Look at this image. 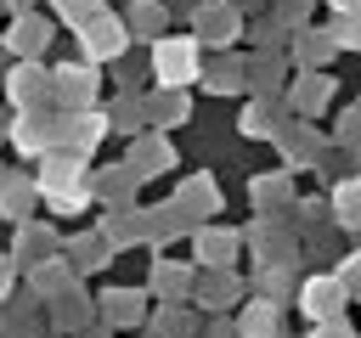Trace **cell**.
Segmentation results:
<instances>
[{"label": "cell", "instance_id": "cell-13", "mask_svg": "<svg viewBox=\"0 0 361 338\" xmlns=\"http://www.w3.org/2000/svg\"><path fill=\"white\" fill-rule=\"evenodd\" d=\"M197 248H203V259H209V265H220V259H231V237H220V231H209V237H203Z\"/></svg>", "mask_w": 361, "mask_h": 338}, {"label": "cell", "instance_id": "cell-1", "mask_svg": "<svg viewBox=\"0 0 361 338\" xmlns=\"http://www.w3.org/2000/svg\"><path fill=\"white\" fill-rule=\"evenodd\" d=\"M152 68H158V84H169V90L192 84L197 79V39H158Z\"/></svg>", "mask_w": 361, "mask_h": 338}, {"label": "cell", "instance_id": "cell-19", "mask_svg": "<svg viewBox=\"0 0 361 338\" xmlns=\"http://www.w3.org/2000/svg\"><path fill=\"white\" fill-rule=\"evenodd\" d=\"M11 6H28V0H11Z\"/></svg>", "mask_w": 361, "mask_h": 338}, {"label": "cell", "instance_id": "cell-18", "mask_svg": "<svg viewBox=\"0 0 361 338\" xmlns=\"http://www.w3.org/2000/svg\"><path fill=\"white\" fill-rule=\"evenodd\" d=\"M6 282H11V259L0 254V293H6Z\"/></svg>", "mask_w": 361, "mask_h": 338}, {"label": "cell", "instance_id": "cell-9", "mask_svg": "<svg viewBox=\"0 0 361 338\" xmlns=\"http://www.w3.org/2000/svg\"><path fill=\"white\" fill-rule=\"evenodd\" d=\"M333 203H338V220H344V225H361V180L338 186V197H333Z\"/></svg>", "mask_w": 361, "mask_h": 338}, {"label": "cell", "instance_id": "cell-17", "mask_svg": "<svg viewBox=\"0 0 361 338\" xmlns=\"http://www.w3.org/2000/svg\"><path fill=\"white\" fill-rule=\"evenodd\" d=\"M316 338H350V332H344V327H338V321H327V327H322V332H316Z\"/></svg>", "mask_w": 361, "mask_h": 338}, {"label": "cell", "instance_id": "cell-5", "mask_svg": "<svg viewBox=\"0 0 361 338\" xmlns=\"http://www.w3.org/2000/svg\"><path fill=\"white\" fill-rule=\"evenodd\" d=\"M11 141H17L23 152H39V146H51V141H56V130H51V124H34V113H28V118L11 130Z\"/></svg>", "mask_w": 361, "mask_h": 338}, {"label": "cell", "instance_id": "cell-15", "mask_svg": "<svg viewBox=\"0 0 361 338\" xmlns=\"http://www.w3.org/2000/svg\"><path fill=\"white\" fill-rule=\"evenodd\" d=\"M338 45H361V23H355V17L338 23Z\"/></svg>", "mask_w": 361, "mask_h": 338}, {"label": "cell", "instance_id": "cell-16", "mask_svg": "<svg viewBox=\"0 0 361 338\" xmlns=\"http://www.w3.org/2000/svg\"><path fill=\"white\" fill-rule=\"evenodd\" d=\"M327 6H333V11H344V17H355V11H361V0H327Z\"/></svg>", "mask_w": 361, "mask_h": 338}, {"label": "cell", "instance_id": "cell-2", "mask_svg": "<svg viewBox=\"0 0 361 338\" xmlns=\"http://www.w3.org/2000/svg\"><path fill=\"white\" fill-rule=\"evenodd\" d=\"M79 34H85V51H90V56H118V51H124V23H118V17H107V11H102V17H90Z\"/></svg>", "mask_w": 361, "mask_h": 338}, {"label": "cell", "instance_id": "cell-14", "mask_svg": "<svg viewBox=\"0 0 361 338\" xmlns=\"http://www.w3.org/2000/svg\"><path fill=\"white\" fill-rule=\"evenodd\" d=\"M73 254H79V265H102V259H107V248H102V242H79Z\"/></svg>", "mask_w": 361, "mask_h": 338}, {"label": "cell", "instance_id": "cell-6", "mask_svg": "<svg viewBox=\"0 0 361 338\" xmlns=\"http://www.w3.org/2000/svg\"><path fill=\"white\" fill-rule=\"evenodd\" d=\"M45 163H51V169L39 175V186L56 192V186H73V180H79V158H73V152H56V158H45Z\"/></svg>", "mask_w": 361, "mask_h": 338}, {"label": "cell", "instance_id": "cell-4", "mask_svg": "<svg viewBox=\"0 0 361 338\" xmlns=\"http://www.w3.org/2000/svg\"><path fill=\"white\" fill-rule=\"evenodd\" d=\"M56 90H62V96H68V101H85V96H90V90H96V73H90V68H79V62H73V68H62V79H56Z\"/></svg>", "mask_w": 361, "mask_h": 338}, {"label": "cell", "instance_id": "cell-3", "mask_svg": "<svg viewBox=\"0 0 361 338\" xmlns=\"http://www.w3.org/2000/svg\"><path fill=\"white\" fill-rule=\"evenodd\" d=\"M305 315L333 321L338 315V282H305Z\"/></svg>", "mask_w": 361, "mask_h": 338}, {"label": "cell", "instance_id": "cell-11", "mask_svg": "<svg viewBox=\"0 0 361 338\" xmlns=\"http://www.w3.org/2000/svg\"><path fill=\"white\" fill-rule=\"evenodd\" d=\"M45 84H39V68H17V79H11V96L17 101H28V96H39Z\"/></svg>", "mask_w": 361, "mask_h": 338}, {"label": "cell", "instance_id": "cell-12", "mask_svg": "<svg viewBox=\"0 0 361 338\" xmlns=\"http://www.w3.org/2000/svg\"><path fill=\"white\" fill-rule=\"evenodd\" d=\"M96 6H102V0H56V11H62V17H73V23H79V28H85V23H90V17H102V11H96Z\"/></svg>", "mask_w": 361, "mask_h": 338}, {"label": "cell", "instance_id": "cell-8", "mask_svg": "<svg viewBox=\"0 0 361 338\" xmlns=\"http://www.w3.org/2000/svg\"><path fill=\"white\" fill-rule=\"evenodd\" d=\"M197 23H203V39H214V45L237 34V11H203Z\"/></svg>", "mask_w": 361, "mask_h": 338}, {"label": "cell", "instance_id": "cell-7", "mask_svg": "<svg viewBox=\"0 0 361 338\" xmlns=\"http://www.w3.org/2000/svg\"><path fill=\"white\" fill-rule=\"evenodd\" d=\"M45 39H51V28H45L39 17H23V23H17V34H11V51H39Z\"/></svg>", "mask_w": 361, "mask_h": 338}, {"label": "cell", "instance_id": "cell-10", "mask_svg": "<svg viewBox=\"0 0 361 338\" xmlns=\"http://www.w3.org/2000/svg\"><path fill=\"white\" fill-rule=\"evenodd\" d=\"M243 327H248V338H271V332H276V310H265V304H254Z\"/></svg>", "mask_w": 361, "mask_h": 338}]
</instances>
